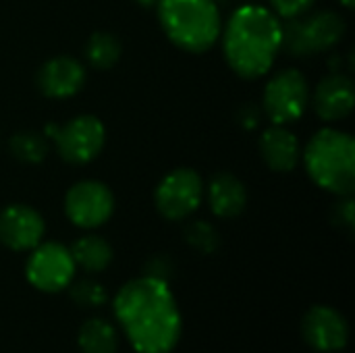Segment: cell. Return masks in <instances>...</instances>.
Listing matches in <instances>:
<instances>
[{
  "mask_svg": "<svg viewBox=\"0 0 355 353\" xmlns=\"http://www.w3.org/2000/svg\"><path fill=\"white\" fill-rule=\"evenodd\" d=\"M69 250L75 260V266H79L87 275H98L106 270L114 258L112 246L100 235H83Z\"/></svg>",
  "mask_w": 355,
  "mask_h": 353,
  "instance_id": "obj_17",
  "label": "cell"
},
{
  "mask_svg": "<svg viewBox=\"0 0 355 353\" xmlns=\"http://www.w3.org/2000/svg\"><path fill=\"white\" fill-rule=\"evenodd\" d=\"M54 139L58 156L69 164L92 162L106 144V127L94 114H79L64 125H50L44 133Z\"/></svg>",
  "mask_w": 355,
  "mask_h": 353,
  "instance_id": "obj_7",
  "label": "cell"
},
{
  "mask_svg": "<svg viewBox=\"0 0 355 353\" xmlns=\"http://www.w3.org/2000/svg\"><path fill=\"white\" fill-rule=\"evenodd\" d=\"M8 150L19 162L37 164L48 156L50 146H48L46 135L40 131H17L8 139Z\"/></svg>",
  "mask_w": 355,
  "mask_h": 353,
  "instance_id": "obj_20",
  "label": "cell"
},
{
  "mask_svg": "<svg viewBox=\"0 0 355 353\" xmlns=\"http://www.w3.org/2000/svg\"><path fill=\"white\" fill-rule=\"evenodd\" d=\"M112 212L114 196L102 181H79L64 196V214L79 229H98L110 221Z\"/></svg>",
  "mask_w": 355,
  "mask_h": 353,
  "instance_id": "obj_10",
  "label": "cell"
},
{
  "mask_svg": "<svg viewBox=\"0 0 355 353\" xmlns=\"http://www.w3.org/2000/svg\"><path fill=\"white\" fill-rule=\"evenodd\" d=\"M35 81L44 96L64 100L85 85V67L73 56H54L40 67Z\"/></svg>",
  "mask_w": 355,
  "mask_h": 353,
  "instance_id": "obj_14",
  "label": "cell"
},
{
  "mask_svg": "<svg viewBox=\"0 0 355 353\" xmlns=\"http://www.w3.org/2000/svg\"><path fill=\"white\" fill-rule=\"evenodd\" d=\"M316 0H270V10L281 19V21H289V19H297L304 17Z\"/></svg>",
  "mask_w": 355,
  "mask_h": 353,
  "instance_id": "obj_23",
  "label": "cell"
},
{
  "mask_svg": "<svg viewBox=\"0 0 355 353\" xmlns=\"http://www.w3.org/2000/svg\"><path fill=\"white\" fill-rule=\"evenodd\" d=\"M139 6H146V8H150V6H156L158 4V0H135Z\"/></svg>",
  "mask_w": 355,
  "mask_h": 353,
  "instance_id": "obj_26",
  "label": "cell"
},
{
  "mask_svg": "<svg viewBox=\"0 0 355 353\" xmlns=\"http://www.w3.org/2000/svg\"><path fill=\"white\" fill-rule=\"evenodd\" d=\"M204 196L212 214L218 218H235L248 206V189L241 179L231 173H218L204 187Z\"/></svg>",
  "mask_w": 355,
  "mask_h": 353,
  "instance_id": "obj_16",
  "label": "cell"
},
{
  "mask_svg": "<svg viewBox=\"0 0 355 353\" xmlns=\"http://www.w3.org/2000/svg\"><path fill=\"white\" fill-rule=\"evenodd\" d=\"M144 275L168 283V279L173 277V264H171L168 258H164V256H154V258L148 260V264H146V268H144Z\"/></svg>",
  "mask_w": 355,
  "mask_h": 353,
  "instance_id": "obj_24",
  "label": "cell"
},
{
  "mask_svg": "<svg viewBox=\"0 0 355 353\" xmlns=\"http://www.w3.org/2000/svg\"><path fill=\"white\" fill-rule=\"evenodd\" d=\"M204 202V181L193 169L171 171L154 191L156 210L166 221L189 218Z\"/></svg>",
  "mask_w": 355,
  "mask_h": 353,
  "instance_id": "obj_8",
  "label": "cell"
},
{
  "mask_svg": "<svg viewBox=\"0 0 355 353\" xmlns=\"http://www.w3.org/2000/svg\"><path fill=\"white\" fill-rule=\"evenodd\" d=\"M310 179L324 191L339 198L355 189V139L347 131L333 127L314 133L302 150Z\"/></svg>",
  "mask_w": 355,
  "mask_h": 353,
  "instance_id": "obj_3",
  "label": "cell"
},
{
  "mask_svg": "<svg viewBox=\"0 0 355 353\" xmlns=\"http://www.w3.org/2000/svg\"><path fill=\"white\" fill-rule=\"evenodd\" d=\"M114 316L137 353H171L183 331L177 300L166 281L137 277L114 298Z\"/></svg>",
  "mask_w": 355,
  "mask_h": 353,
  "instance_id": "obj_1",
  "label": "cell"
},
{
  "mask_svg": "<svg viewBox=\"0 0 355 353\" xmlns=\"http://www.w3.org/2000/svg\"><path fill=\"white\" fill-rule=\"evenodd\" d=\"M69 289V298L79 306V308H100L106 304L108 293L106 289L94 281V279H79V281H71Z\"/></svg>",
  "mask_w": 355,
  "mask_h": 353,
  "instance_id": "obj_21",
  "label": "cell"
},
{
  "mask_svg": "<svg viewBox=\"0 0 355 353\" xmlns=\"http://www.w3.org/2000/svg\"><path fill=\"white\" fill-rule=\"evenodd\" d=\"M185 241L200 254H214L220 246V235L214 225L206 221H193L185 229Z\"/></svg>",
  "mask_w": 355,
  "mask_h": 353,
  "instance_id": "obj_22",
  "label": "cell"
},
{
  "mask_svg": "<svg viewBox=\"0 0 355 353\" xmlns=\"http://www.w3.org/2000/svg\"><path fill=\"white\" fill-rule=\"evenodd\" d=\"M121 54H123V44L110 31H96L89 35L85 44V60L89 67L98 71L112 69L121 60Z\"/></svg>",
  "mask_w": 355,
  "mask_h": 353,
  "instance_id": "obj_19",
  "label": "cell"
},
{
  "mask_svg": "<svg viewBox=\"0 0 355 353\" xmlns=\"http://www.w3.org/2000/svg\"><path fill=\"white\" fill-rule=\"evenodd\" d=\"M304 341L320 353L345 350L349 341V325L345 316L331 306H314L302 320Z\"/></svg>",
  "mask_w": 355,
  "mask_h": 353,
  "instance_id": "obj_11",
  "label": "cell"
},
{
  "mask_svg": "<svg viewBox=\"0 0 355 353\" xmlns=\"http://www.w3.org/2000/svg\"><path fill=\"white\" fill-rule=\"evenodd\" d=\"M310 106V85L302 71H277L262 94V110L272 125H289L300 121Z\"/></svg>",
  "mask_w": 355,
  "mask_h": 353,
  "instance_id": "obj_6",
  "label": "cell"
},
{
  "mask_svg": "<svg viewBox=\"0 0 355 353\" xmlns=\"http://www.w3.org/2000/svg\"><path fill=\"white\" fill-rule=\"evenodd\" d=\"M46 223L27 204H10L0 210V243L12 252H31L42 243Z\"/></svg>",
  "mask_w": 355,
  "mask_h": 353,
  "instance_id": "obj_12",
  "label": "cell"
},
{
  "mask_svg": "<svg viewBox=\"0 0 355 353\" xmlns=\"http://www.w3.org/2000/svg\"><path fill=\"white\" fill-rule=\"evenodd\" d=\"M339 223L345 225L347 229H354V200L352 196H343V200L339 202V206L335 208Z\"/></svg>",
  "mask_w": 355,
  "mask_h": 353,
  "instance_id": "obj_25",
  "label": "cell"
},
{
  "mask_svg": "<svg viewBox=\"0 0 355 353\" xmlns=\"http://www.w3.org/2000/svg\"><path fill=\"white\" fill-rule=\"evenodd\" d=\"M77 345L81 353H116L119 333L104 318H89L77 333Z\"/></svg>",
  "mask_w": 355,
  "mask_h": 353,
  "instance_id": "obj_18",
  "label": "cell"
},
{
  "mask_svg": "<svg viewBox=\"0 0 355 353\" xmlns=\"http://www.w3.org/2000/svg\"><path fill=\"white\" fill-rule=\"evenodd\" d=\"M158 21L164 35L191 54L208 52L223 31L216 0H158Z\"/></svg>",
  "mask_w": 355,
  "mask_h": 353,
  "instance_id": "obj_4",
  "label": "cell"
},
{
  "mask_svg": "<svg viewBox=\"0 0 355 353\" xmlns=\"http://www.w3.org/2000/svg\"><path fill=\"white\" fill-rule=\"evenodd\" d=\"M345 8H354V4H355V0H339Z\"/></svg>",
  "mask_w": 355,
  "mask_h": 353,
  "instance_id": "obj_27",
  "label": "cell"
},
{
  "mask_svg": "<svg viewBox=\"0 0 355 353\" xmlns=\"http://www.w3.org/2000/svg\"><path fill=\"white\" fill-rule=\"evenodd\" d=\"M310 104L324 123H337L347 119L355 106V87L352 77L341 71L329 73L318 81L314 94H310Z\"/></svg>",
  "mask_w": 355,
  "mask_h": 353,
  "instance_id": "obj_13",
  "label": "cell"
},
{
  "mask_svg": "<svg viewBox=\"0 0 355 353\" xmlns=\"http://www.w3.org/2000/svg\"><path fill=\"white\" fill-rule=\"evenodd\" d=\"M223 52L227 64L243 79L266 75L283 50V21L266 6H239L223 31Z\"/></svg>",
  "mask_w": 355,
  "mask_h": 353,
  "instance_id": "obj_2",
  "label": "cell"
},
{
  "mask_svg": "<svg viewBox=\"0 0 355 353\" xmlns=\"http://www.w3.org/2000/svg\"><path fill=\"white\" fill-rule=\"evenodd\" d=\"M260 154L275 173H291L302 160V146L287 125H272L260 137Z\"/></svg>",
  "mask_w": 355,
  "mask_h": 353,
  "instance_id": "obj_15",
  "label": "cell"
},
{
  "mask_svg": "<svg viewBox=\"0 0 355 353\" xmlns=\"http://www.w3.org/2000/svg\"><path fill=\"white\" fill-rule=\"evenodd\" d=\"M345 21L333 10H320L283 21V48L293 56L333 50L345 35Z\"/></svg>",
  "mask_w": 355,
  "mask_h": 353,
  "instance_id": "obj_5",
  "label": "cell"
},
{
  "mask_svg": "<svg viewBox=\"0 0 355 353\" xmlns=\"http://www.w3.org/2000/svg\"><path fill=\"white\" fill-rule=\"evenodd\" d=\"M75 260L62 243H37L25 264V277L31 287L44 293H56L71 285L75 277Z\"/></svg>",
  "mask_w": 355,
  "mask_h": 353,
  "instance_id": "obj_9",
  "label": "cell"
}]
</instances>
